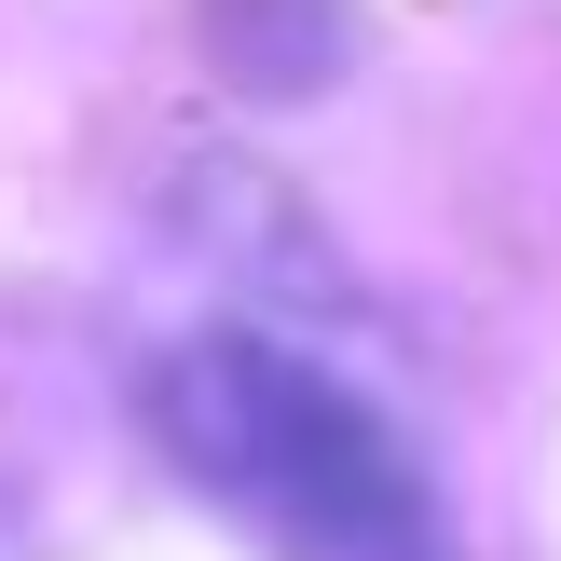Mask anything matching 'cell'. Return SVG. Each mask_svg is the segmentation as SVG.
<instances>
[{
	"label": "cell",
	"mask_w": 561,
	"mask_h": 561,
	"mask_svg": "<svg viewBox=\"0 0 561 561\" xmlns=\"http://www.w3.org/2000/svg\"><path fill=\"white\" fill-rule=\"evenodd\" d=\"M151 438L274 561H466L438 466L274 329H192L151 370Z\"/></svg>",
	"instance_id": "obj_1"
},
{
	"label": "cell",
	"mask_w": 561,
	"mask_h": 561,
	"mask_svg": "<svg viewBox=\"0 0 561 561\" xmlns=\"http://www.w3.org/2000/svg\"><path fill=\"white\" fill-rule=\"evenodd\" d=\"M206 55L247 96H329L356 55V0H206Z\"/></svg>",
	"instance_id": "obj_2"
}]
</instances>
